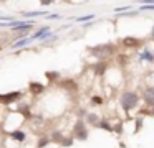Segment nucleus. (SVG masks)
I'll use <instances>...</instances> for the list:
<instances>
[{"instance_id":"nucleus-1","label":"nucleus","mask_w":154,"mask_h":148,"mask_svg":"<svg viewBox=\"0 0 154 148\" xmlns=\"http://www.w3.org/2000/svg\"><path fill=\"white\" fill-rule=\"evenodd\" d=\"M121 105H123L126 110L136 107L137 105V94L136 92H124V94L121 95Z\"/></svg>"},{"instance_id":"nucleus-2","label":"nucleus","mask_w":154,"mask_h":148,"mask_svg":"<svg viewBox=\"0 0 154 148\" xmlns=\"http://www.w3.org/2000/svg\"><path fill=\"white\" fill-rule=\"evenodd\" d=\"M20 97H22V92H12V94H7V95H0V102L2 104H12Z\"/></svg>"},{"instance_id":"nucleus-3","label":"nucleus","mask_w":154,"mask_h":148,"mask_svg":"<svg viewBox=\"0 0 154 148\" xmlns=\"http://www.w3.org/2000/svg\"><path fill=\"white\" fill-rule=\"evenodd\" d=\"M75 133H76V137L80 138V140H85V138L88 137V132H86V128H85L83 122H78V123L75 125Z\"/></svg>"},{"instance_id":"nucleus-4","label":"nucleus","mask_w":154,"mask_h":148,"mask_svg":"<svg viewBox=\"0 0 154 148\" xmlns=\"http://www.w3.org/2000/svg\"><path fill=\"white\" fill-rule=\"evenodd\" d=\"M144 100L147 102V104L152 105L154 104V87H149L144 91Z\"/></svg>"},{"instance_id":"nucleus-5","label":"nucleus","mask_w":154,"mask_h":148,"mask_svg":"<svg viewBox=\"0 0 154 148\" xmlns=\"http://www.w3.org/2000/svg\"><path fill=\"white\" fill-rule=\"evenodd\" d=\"M42 91H45L43 84H40V82H32L30 84V92H33V94H40Z\"/></svg>"},{"instance_id":"nucleus-6","label":"nucleus","mask_w":154,"mask_h":148,"mask_svg":"<svg viewBox=\"0 0 154 148\" xmlns=\"http://www.w3.org/2000/svg\"><path fill=\"white\" fill-rule=\"evenodd\" d=\"M141 59H146V61H152L154 56L149 53V49H144V51L141 53Z\"/></svg>"},{"instance_id":"nucleus-7","label":"nucleus","mask_w":154,"mask_h":148,"mask_svg":"<svg viewBox=\"0 0 154 148\" xmlns=\"http://www.w3.org/2000/svg\"><path fill=\"white\" fill-rule=\"evenodd\" d=\"M12 137L17 138V140H23V138H25V133H23V132H12Z\"/></svg>"},{"instance_id":"nucleus-8","label":"nucleus","mask_w":154,"mask_h":148,"mask_svg":"<svg viewBox=\"0 0 154 148\" xmlns=\"http://www.w3.org/2000/svg\"><path fill=\"white\" fill-rule=\"evenodd\" d=\"M28 41H32V39H30V38H25V39H20V41L14 43V48H18V46H23V45H27Z\"/></svg>"},{"instance_id":"nucleus-9","label":"nucleus","mask_w":154,"mask_h":148,"mask_svg":"<svg viewBox=\"0 0 154 148\" xmlns=\"http://www.w3.org/2000/svg\"><path fill=\"white\" fill-rule=\"evenodd\" d=\"M124 45H126V46H136V45H137V39L126 38V39H124Z\"/></svg>"},{"instance_id":"nucleus-10","label":"nucleus","mask_w":154,"mask_h":148,"mask_svg":"<svg viewBox=\"0 0 154 148\" xmlns=\"http://www.w3.org/2000/svg\"><path fill=\"white\" fill-rule=\"evenodd\" d=\"M37 15H43V12H30V13H25V16H37Z\"/></svg>"},{"instance_id":"nucleus-11","label":"nucleus","mask_w":154,"mask_h":148,"mask_svg":"<svg viewBox=\"0 0 154 148\" xmlns=\"http://www.w3.org/2000/svg\"><path fill=\"white\" fill-rule=\"evenodd\" d=\"M47 76L50 79H57V77H60V76H58V72H47Z\"/></svg>"},{"instance_id":"nucleus-12","label":"nucleus","mask_w":154,"mask_h":148,"mask_svg":"<svg viewBox=\"0 0 154 148\" xmlns=\"http://www.w3.org/2000/svg\"><path fill=\"white\" fill-rule=\"evenodd\" d=\"M143 10H154V3H147V5H144Z\"/></svg>"},{"instance_id":"nucleus-13","label":"nucleus","mask_w":154,"mask_h":148,"mask_svg":"<svg viewBox=\"0 0 154 148\" xmlns=\"http://www.w3.org/2000/svg\"><path fill=\"white\" fill-rule=\"evenodd\" d=\"M88 122H93V123H94V122H96V115H94V114L88 115Z\"/></svg>"},{"instance_id":"nucleus-14","label":"nucleus","mask_w":154,"mask_h":148,"mask_svg":"<svg viewBox=\"0 0 154 148\" xmlns=\"http://www.w3.org/2000/svg\"><path fill=\"white\" fill-rule=\"evenodd\" d=\"M47 143H48V140H47V138H42V140H40V143H38V148H42L43 145H47Z\"/></svg>"},{"instance_id":"nucleus-15","label":"nucleus","mask_w":154,"mask_h":148,"mask_svg":"<svg viewBox=\"0 0 154 148\" xmlns=\"http://www.w3.org/2000/svg\"><path fill=\"white\" fill-rule=\"evenodd\" d=\"M90 18H93V15H86V16H80V22H85V20H90Z\"/></svg>"},{"instance_id":"nucleus-16","label":"nucleus","mask_w":154,"mask_h":148,"mask_svg":"<svg viewBox=\"0 0 154 148\" xmlns=\"http://www.w3.org/2000/svg\"><path fill=\"white\" fill-rule=\"evenodd\" d=\"M93 102H94V105H100V104H101V99H100V97H94Z\"/></svg>"},{"instance_id":"nucleus-17","label":"nucleus","mask_w":154,"mask_h":148,"mask_svg":"<svg viewBox=\"0 0 154 148\" xmlns=\"http://www.w3.org/2000/svg\"><path fill=\"white\" fill-rule=\"evenodd\" d=\"M152 38H154V26H152Z\"/></svg>"}]
</instances>
